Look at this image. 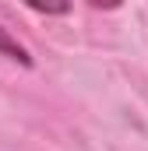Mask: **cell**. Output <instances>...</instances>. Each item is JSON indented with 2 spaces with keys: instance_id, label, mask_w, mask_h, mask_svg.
<instances>
[{
  "instance_id": "obj_1",
  "label": "cell",
  "mask_w": 148,
  "mask_h": 151,
  "mask_svg": "<svg viewBox=\"0 0 148 151\" xmlns=\"http://www.w3.org/2000/svg\"><path fill=\"white\" fill-rule=\"evenodd\" d=\"M0 56H7V60H14V63H21V67H32V56H28V49L18 42V39L11 35L4 25H0Z\"/></svg>"
}]
</instances>
